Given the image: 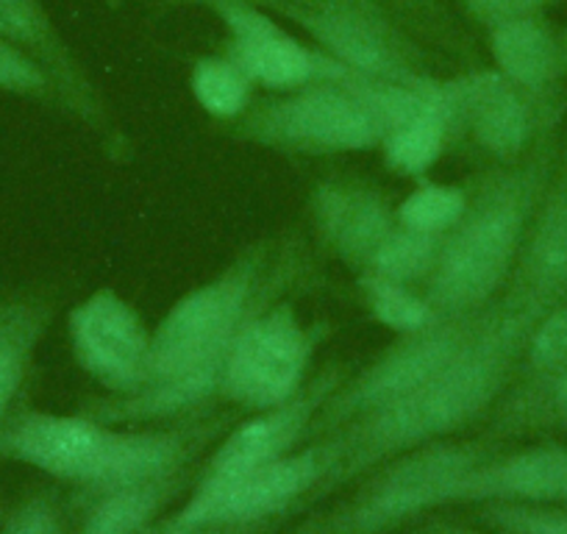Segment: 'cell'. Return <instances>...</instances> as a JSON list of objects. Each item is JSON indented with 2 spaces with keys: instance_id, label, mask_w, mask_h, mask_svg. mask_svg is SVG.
Wrapping results in <instances>:
<instances>
[{
  "instance_id": "obj_1",
  "label": "cell",
  "mask_w": 567,
  "mask_h": 534,
  "mask_svg": "<svg viewBox=\"0 0 567 534\" xmlns=\"http://www.w3.org/2000/svg\"><path fill=\"white\" fill-rule=\"evenodd\" d=\"M537 318L495 301L478 315L476 329L443 370L398 401L370 410L337 432L323 434L334 445V465L309 499L307 510L323 504L373 468L423 445L454 440V434L495 410L515 381L526 340Z\"/></svg>"
},
{
  "instance_id": "obj_2",
  "label": "cell",
  "mask_w": 567,
  "mask_h": 534,
  "mask_svg": "<svg viewBox=\"0 0 567 534\" xmlns=\"http://www.w3.org/2000/svg\"><path fill=\"white\" fill-rule=\"evenodd\" d=\"M548 156L489 178L440 243L437 265L425 279L434 318H476L506 290L528 223L545 193Z\"/></svg>"
},
{
  "instance_id": "obj_3",
  "label": "cell",
  "mask_w": 567,
  "mask_h": 534,
  "mask_svg": "<svg viewBox=\"0 0 567 534\" xmlns=\"http://www.w3.org/2000/svg\"><path fill=\"white\" fill-rule=\"evenodd\" d=\"M432 86L379 79L320 81L245 109L237 134L284 154H351L384 145L403 117L423 106Z\"/></svg>"
},
{
  "instance_id": "obj_4",
  "label": "cell",
  "mask_w": 567,
  "mask_h": 534,
  "mask_svg": "<svg viewBox=\"0 0 567 534\" xmlns=\"http://www.w3.org/2000/svg\"><path fill=\"white\" fill-rule=\"evenodd\" d=\"M493 454L489 443L423 445L373 468L329 510L307 517L290 534H390L414 517L456 504L467 473Z\"/></svg>"
},
{
  "instance_id": "obj_5",
  "label": "cell",
  "mask_w": 567,
  "mask_h": 534,
  "mask_svg": "<svg viewBox=\"0 0 567 534\" xmlns=\"http://www.w3.org/2000/svg\"><path fill=\"white\" fill-rule=\"evenodd\" d=\"M265 245H254L206 285L189 290L151 331L145 381L223 373V359L239 326L259 309ZM142 381V384H145Z\"/></svg>"
},
{
  "instance_id": "obj_6",
  "label": "cell",
  "mask_w": 567,
  "mask_h": 534,
  "mask_svg": "<svg viewBox=\"0 0 567 534\" xmlns=\"http://www.w3.org/2000/svg\"><path fill=\"white\" fill-rule=\"evenodd\" d=\"M334 465L329 438L290 451L281 460L228 482H195L189 499L165 517L178 528L239 526V523H284L307 510L309 499Z\"/></svg>"
},
{
  "instance_id": "obj_7",
  "label": "cell",
  "mask_w": 567,
  "mask_h": 534,
  "mask_svg": "<svg viewBox=\"0 0 567 534\" xmlns=\"http://www.w3.org/2000/svg\"><path fill=\"white\" fill-rule=\"evenodd\" d=\"M318 331L303 326L292 307H259L228 346L217 398L250 412L290 401L307 384Z\"/></svg>"
},
{
  "instance_id": "obj_8",
  "label": "cell",
  "mask_w": 567,
  "mask_h": 534,
  "mask_svg": "<svg viewBox=\"0 0 567 534\" xmlns=\"http://www.w3.org/2000/svg\"><path fill=\"white\" fill-rule=\"evenodd\" d=\"M476 320L478 315L476 318H437L425 329L401 335V340L392 342L379 359L359 370L351 381H340V387L331 392V398L315 418L312 438L337 432L364 412L398 401L414 387L423 384L425 379H432L460 353V348L476 329Z\"/></svg>"
},
{
  "instance_id": "obj_9",
  "label": "cell",
  "mask_w": 567,
  "mask_h": 534,
  "mask_svg": "<svg viewBox=\"0 0 567 534\" xmlns=\"http://www.w3.org/2000/svg\"><path fill=\"white\" fill-rule=\"evenodd\" d=\"M112 440L114 427L92 421L84 412L20 410L0 429V456L73 484L81 495L101 476Z\"/></svg>"
},
{
  "instance_id": "obj_10",
  "label": "cell",
  "mask_w": 567,
  "mask_h": 534,
  "mask_svg": "<svg viewBox=\"0 0 567 534\" xmlns=\"http://www.w3.org/2000/svg\"><path fill=\"white\" fill-rule=\"evenodd\" d=\"M75 362L106 390L128 392L145 381L151 329L134 307L103 287L70 312Z\"/></svg>"
},
{
  "instance_id": "obj_11",
  "label": "cell",
  "mask_w": 567,
  "mask_h": 534,
  "mask_svg": "<svg viewBox=\"0 0 567 534\" xmlns=\"http://www.w3.org/2000/svg\"><path fill=\"white\" fill-rule=\"evenodd\" d=\"M346 376L337 368L323 370L318 379L307 381L298 396L290 401L272 407V410L256 412L250 421L234 427L215 454L209 456L204 468H200L195 482H228V479H239L245 473L265 468L270 462L281 460L307 438H312V423L318 418L320 407L331 398V392L340 387Z\"/></svg>"
},
{
  "instance_id": "obj_12",
  "label": "cell",
  "mask_w": 567,
  "mask_h": 534,
  "mask_svg": "<svg viewBox=\"0 0 567 534\" xmlns=\"http://www.w3.org/2000/svg\"><path fill=\"white\" fill-rule=\"evenodd\" d=\"M220 14L231 31V62L254 84L270 86V90H301L320 81L368 79L348 70L329 53H318L303 42L292 40L256 7L231 3V7H220Z\"/></svg>"
},
{
  "instance_id": "obj_13",
  "label": "cell",
  "mask_w": 567,
  "mask_h": 534,
  "mask_svg": "<svg viewBox=\"0 0 567 534\" xmlns=\"http://www.w3.org/2000/svg\"><path fill=\"white\" fill-rule=\"evenodd\" d=\"M567 298V173L539 198L501 304L543 318Z\"/></svg>"
},
{
  "instance_id": "obj_14",
  "label": "cell",
  "mask_w": 567,
  "mask_h": 534,
  "mask_svg": "<svg viewBox=\"0 0 567 534\" xmlns=\"http://www.w3.org/2000/svg\"><path fill=\"white\" fill-rule=\"evenodd\" d=\"M449 117H462L471 137L487 154L517 162L528 151L534 134L532 106L512 81L501 73H482L443 86Z\"/></svg>"
},
{
  "instance_id": "obj_15",
  "label": "cell",
  "mask_w": 567,
  "mask_h": 534,
  "mask_svg": "<svg viewBox=\"0 0 567 534\" xmlns=\"http://www.w3.org/2000/svg\"><path fill=\"white\" fill-rule=\"evenodd\" d=\"M567 504V449H532L489 454L460 484L456 504Z\"/></svg>"
},
{
  "instance_id": "obj_16",
  "label": "cell",
  "mask_w": 567,
  "mask_h": 534,
  "mask_svg": "<svg viewBox=\"0 0 567 534\" xmlns=\"http://www.w3.org/2000/svg\"><path fill=\"white\" fill-rule=\"evenodd\" d=\"M303 29L320 42L323 53L368 79L395 84H423L403 59L401 48L368 14L351 7H334L329 0H315L312 7L290 12Z\"/></svg>"
},
{
  "instance_id": "obj_17",
  "label": "cell",
  "mask_w": 567,
  "mask_h": 534,
  "mask_svg": "<svg viewBox=\"0 0 567 534\" xmlns=\"http://www.w3.org/2000/svg\"><path fill=\"white\" fill-rule=\"evenodd\" d=\"M315 220L337 256L368 270L370 259L398 226L395 209L379 189L359 182H331L315 193Z\"/></svg>"
},
{
  "instance_id": "obj_18",
  "label": "cell",
  "mask_w": 567,
  "mask_h": 534,
  "mask_svg": "<svg viewBox=\"0 0 567 534\" xmlns=\"http://www.w3.org/2000/svg\"><path fill=\"white\" fill-rule=\"evenodd\" d=\"M0 40L29 53L51 73L62 103L79 114H90V86L81 79L40 0H0Z\"/></svg>"
},
{
  "instance_id": "obj_19",
  "label": "cell",
  "mask_w": 567,
  "mask_h": 534,
  "mask_svg": "<svg viewBox=\"0 0 567 534\" xmlns=\"http://www.w3.org/2000/svg\"><path fill=\"white\" fill-rule=\"evenodd\" d=\"M53 312V301L40 292L0 296V429L12 415Z\"/></svg>"
},
{
  "instance_id": "obj_20",
  "label": "cell",
  "mask_w": 567,
  "mask_h": 534,
  "mask_svg": "<svg viewBox=\"0 0 567 534\" xmlns=\"http://www.w3.org/2000/svg\"><path fill=\"white\" fill-rule=\"evenodd\" d=\"M567 427V368L528 373L509 384L493 410L487 438H515L539 429Z\"/></svg>"
},
{
  "instance_id": "obj_21",
  "label": "cell",
  "mask_w": 567,
  "mask_h": 534,
  "mask_svg": "<svg viewBox=\"0 0 567 534\" xmlns=\"http://www.w3.org/2000/svg\"><path fill=\"white\" fill-rule=\"evenodd\" d=\"M489 51L498 64V73L523 92L545 90L559 62L554 37L534 18L493 25Z\"/></svg>"
},
{
  "instance_id": "obj_22",
  "label": "cell",
  "mask_w": 567,
  "mask_h": 534,
  "mask_svg": "<svg viewBox=\"0 0 567 534\" xmlns=\"http://www.w3.org/2000/svg\"><path fill=\"white\" fill-rule=\"evenodd\" d=\"M449 123L451 117L449 106H445L443 86H432L423 106H417L409 117H403L381 145L386 167L412 178L432 171V165L445 148Z\"/></svg>"
},
{
  "instance_id": "obj_23",
  "label": "cell",
  "mask_w": 567,
  "mask_h": 534,
  "mask_svg": "<svg viewBox=\"0 0 567 534\" xmlns=\"http://www.w3.org/2000/svg\"><path fill=\"white\" fill-rule=\"evenodd\" d=\"M187 487V473L142 484V487L117 490L86 504L73 534H140L151 523L159 521V512Z\"/></svg>"
},
{
  "instance_id": "obj_24",
  "label": "cell",
  "mask_w": 567,
  "mask_h": 534,
  "mask_svg": "<svg viewBox=\"0 0 567 534\" xmlns=\"http://www.w3.org/2000/svg\"><path fill=\"white\" fill-rule=\"evenodd\" d=\"M440 234L414 232V228L395 226L386 234L384 243L370 259L364 274L384 276V279L401 281V285H414V281H425L432 276L434 265L440 256Z\"/></svg>"
},
{
  "instance_id": "obj_25",
  "label": "cell",
  "mask_w": 567,
  "mask_h": 534,
  "mask_svg": "<svg viewBox=\"0 0 567 534\" xmlns=\"http://www.w3.org/2000/svg\"><path fill=\"white\" fill-rule=\"evenodd\" d=\"M254 81L231 59H204L193 70V92L217 120H239L250 106Z\"/></svg>"
},
{
  "instance_id": "obj_26",
  "label": "cell",
  "mask_w": 567,
  "mask_h": 534,
  "mask_svg": "<svg viewBox=\"0 0 567 534\" xmlns=\"http://www.w3.org/2000/svg\"><path fill=\"white\" fill-rule=\"evenodd\" d=\"M362 290L368 296V307L373 318L384 324L386 329L398 331V335L425 329V326L437 320L423 292H414L412 285H401V281L384 279V276L364 274Z\"/></svg>"
},
{
  "instance_id": "obj_27",
  "label": "cell",
  "mask_w": 567,
  "mask_h": 534,
  "mask_svg": "<svg viewBox=\"0 0 567 534\" xmlns=\"http://www.w3.org/2000/svg\"><path fill=\"white\" fill-rule=\"evenodd\" d=\"M467 209V193L451 184H423L398 204V226L425 234H449Z\"/></svg>"
},
{
  "instance_id": "obj_28",
  "label": "cell",
  "mask_w": 567,
  "mask_h": 534,
  "mask_svg": "<svg viewBox=\"0 0 567 534\" xmlns=\"http://www.w3.org/2000/svg\"><path fill=\"white\" fill-rule=\"evenodd\" d=\"M478 523L498 534H567V512L550 504H478Z\"/></svg>"
},
{
  "instance_id": "obj_29",
  "label": "cell",
  "mask_w": 567,
  "mask_h": 534,
  "mask_svg": "<svg viewBox=\"0 0 567 534\" xmlns=\"http://www.w3.org/2000/svg\"><path fill=\"white\" fill-rule=\"evenodd\" d=\"M0 92L31 97V101H62L56 81L40 62L20 48L0 40Z\"/></svg>"
},
{
  "instance_id": "obj_30",
  "label": "cell",
  "mask_w": 567,
  "mask_h": 534,
  "mask_svg": "<svg viewBox=\"0 0 567 534\" xmlns=\"http://www.w3.org/2000/svg\"><path fill=\"white\" fill-rule=\"evenodd\" d=\"M528 373L567 368V298L534 324L523 351Z\"/></svg>"
},
{
  "instance_id": "obj_31",
  "label": "cell",
  "mask_w": 567,
  "mask_h": 534,
  "mask_svg": "<svg viewBox=\"0 0 567 534\" xmlns=\"http://www.w3.org/2000/svg\"><path fill=\"white\" fill-rule=\"evenodd\" d=\"M0 534H64L62 510L53 495H31L3 515Z\"/></svg>"
},
{
  "instance_id": "obj_32",
  "label": "cell",
  "mask_w": 567,
  "mask_h": 534,
  "mask_svg": "<svg viewBox=\"0 0 567 534\" xmlns=\"http://www.w3.org/2000/svg\"><path fill=\"white\" fill-rule=\"evenodd\" d=\"M545 3L548 0H467V9H471L473 18L493 29V25L509 23V20L532 18Z\"/></svg>"
},
{
  "instance_id": "obj_33",
  "label": "cell",
  "mask_w": 567,
  "mask_h": 534,
  "mask_svg": "<svg viewBox=\"0 0 567 534\" xmlns=\"http://www.w3.org/2000/svg\"><path fill=\"white\" fill-rule=\"evenodd\" d=\"M281 523H239V526H198V528H178L165 521H154L140 534H270Z\"/></svg>"
},
{
  "instance_id": "obj_34",
  "label": "cell",
  "mask_w": 567,
  "mask_h": 534,
  "mask_svg": "<svg viewBox=\"0 0 567 534\" xmlns=\"http://www.w3.org/2000/svg\"><path fill=\"white\" fill-rule=\"evenodd\" d=\"M220 7H231V3H237V7H287V12H296V9H303V7H312L315 0H217Z\"/></svg>"
},
{
  "instance_id": "obj_35",
  "label": "cell",
  "mask_w": 567,
  "mask_h": 534,
  "mask_svg": "<svg viewBox=\"0 0 567 534\" xmlns=\"http://www.w3.org/2000/svg\"><path fill=\"white\" fill-rule=\"evenodd\" d=\"M0 523H3V510H0Z\"/></svg>"
}]
</instances>
